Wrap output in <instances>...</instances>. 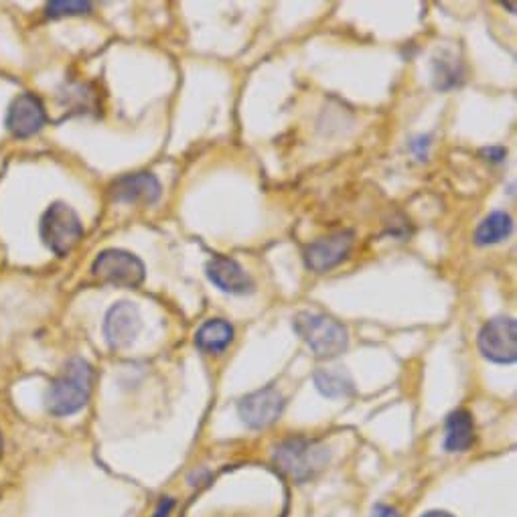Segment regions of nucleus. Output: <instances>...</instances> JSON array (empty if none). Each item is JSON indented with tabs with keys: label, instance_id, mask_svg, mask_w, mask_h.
Wrapping results in <instances>:
<instances>
[{
	"label": "nucleus",
	"instance_id": "1",
	"mask_svg": "<svg viewBox=\"0 0 517 517\" xmlns=\"http://www.w3.org/2000/svg\"><path fill=\"white\" fill-rule=\"evenodd\" d=\"M93 387V368L84 357H71L45 394L47 412L63 418L88 406Z\"/></svg>",
	"mask_w": 517,
	"mask_h": 517
},
{
	"label": "nucleus",
	"instance_id": "2",
	"mask_svg": "<svg viewBox=\"0 0 517 517\" xmlns=\"http://www.w3.org/2000/svg\"><path fill=\"white\" fill-rule=\"evenodd\" d=\"M292 327L319 359H335L349 347L347 329L329 314L300 311L294 314Z\"/></svg>",
	"mask_w": 517,
	"mask_h": 517
},
{
	"label": "nucleus",
	"instance_id": "3",
	"mask_svg": "<svg viewBox=\"0 0 517 517\" xmlns=\"http://www.w3.org/2000/svg\"><path fill=\"white\" fill-rule=\"evenodd\" d=\"M331 450L319 441L306 436L286 438L274 450V463L286 477L297 483L317 477L329 465Z\"/></svg>",
	"mask_w": 517,
	"mask_h": 517
},
{
	"label": "nucleus",
	"instance_id": "4",
	"mask_svg": "<svg viewBox=\"0 0 517 517\" xmlns=\"http://www.w3.org/2000/svg\"><path fill=\"white\" fill-rule=\"evenodd\" d=\"M84 235V224L76 210L55 201L41 218V240L57 256H68Z\"/></svg>",
	"mask_w": 517,
	"mask_h": 517
},
{
	"label": "nucleus",
	"instance_id": "5",
	"mask_svg": "<svg viewBox=\"0 0 517 517\" xmlns=\"http://www.w3.org/2000/svg\"><path fill=\"white\" fill-rule=\"evenodd\" d=\"M91 274L99 282L122 286V289H136V286L145 282L147 268L136 254L126 252V250L110 248L99 252L96 260H93Z\"/></svg>",
	"mask_w": 517,
	"mask_h": 517
},
{
	"label": "nucleus",
	"instance_id": "6",
	"mask_svg": "<svg viewBox=\"0 0 517 517\" xmlns=\"http://www.w3.org/2000/svg\"><path fill=\"white\" fill-rule=\"evenodd\" d=\"M479 349L493 363H513L517 357V325L512 317H495L479 331Z\"/></svg>",
	"mask_w": 517,
	"mask_h": 517
},
{
	"label": "nucleus",
	"instance_id": "7",
	"mask_svg": "<svg viewBox=\"0 0 517 517\" xmlns=\"http://www.w3.org/2000/svg\"><path fill=\"white\" fill-rule=\"evenodd\" d=\"M284 410V398L276 387H262V390L248 394L238 402V416L248 428H268L280 418Z\"/></svg>",
	"mask_w": 517,
	"mask_h": 517
},
{
	"label": "nucleus",
	"instance_id": "8",
	"mask_svg": "<svg viewBox=\"0 0 517 517\" xmlns=\"http://www.w3.org/2000/svg\"><path fill=\"white\" fill-rule=\"evenodd\" d=\"M142 329L139 306L128 300H120L107 308L104 319V337L112 349H126L136 341Z\"/></svg>",
	"mask_w": 517,
	"mask_h": 517
},
{
	"label": "nucleus",
	"instance_id": "9",
	"mask_svg": "<svg viewBox=\"0 0 517 517\" xmlns=\"http://www.w3.org/2000/svg\"><path fill=\"white\" fill-rule=\"evenodd\" d=\"M354 240L355 234L351 229H343V232L308 243L303 252L306 268L313 272H327L339 266L349 256L351 248H354Z\"/></svg>",
	"mask_w": 517,
	"mask_h": 517
},
{
	"label": "nucleus",
	"instance_id": "10",
	"mask_svg": "<svg viewBox=\"0 0 517 517\" xmlns=\"http://www.w3.org/2000/svg\"><path fill=\"white\" fill-rule=\"evenodd\" d=\"M47 122V112L41 99L35 93H20L12 99L6 112V128L17 136V139H28L41 132V128Z\"/></svg>",
	"mask_w": 517,
	"mask_h": 517
},
{
	"label": "nucleus",
	"instance_id": "11",
	"mask_svg": "<svg viewBox=\"0 0 517 517\" xmlns=\"http://www.w3.org/2000/svg\"><path fill=\"white\" fill-rule=\"evenodd\" d=\"M161 191L163 187L153 172H132L112 185V199L118 203L153 205L159 201Z\"/></svg>",
	"mask_w": 517,
	"mask_h": 517
},
{
	"label": "nucleus",
	"instance_id": "12",
	"mask_svg": "<svg viewBox=\"0 0 517 517\" xmlns=\"http://www.w3.org/2000/svg\"><path fill=\"white\" fill-rule=\"evenodd\" d=\"M205 274L226 294H252L254 280L242 266L227 256H215L205 266Z\"/></svg>",
	"mask_w": 517,
	"mask_h": 517
},
{
	"label": "nucleus",
	"instance_id": "13",
	"mask_svg": "<svg viewBox=\"0 0 517 517\" xmlns=\"http://www.w3.org/2000/svg\"><path fill=\"white\" fill-rule=\"evenodd\" d=\"M475 441V422L466 410H455L447 418V434H444V449L449 452H465Z\"/></svg>",
	"mask_w": 517,
	"mask_h": 517
},
{
	"label": "nucleus",
	"instance_id": "14",
	"mask_svg": "<svg viewBox=\"0 0 517 517\" xmlns=\"http://www.w3.org/2000/svg\"><path fill=\"white\" fill-rule=\"evenodd\" d=\"M234 341V327L224 319H210L197 329L195 345L203 354H221Z\"/></svg>",
	"mask_w": 517,
	"mask_h": 517
},
{
	"label": "nucleus",
	"instance_id": "15",
	"mask_svg": "<svg viewBox=\"0 0 517 517\" xmlns=\"http://www.w3.org/2000/svg\"><path fill=\"white\" fill-rule=\"evenodd\" d=\"M433 80H434V88L441 91H447V90L457 88V85H461L465 80L463 61L449 52L434 57Z\"/></svg>",
	"mask_w": 517,
	"mask_h": 517
},
{
	"label": "nucleus",
	"instance_id": "16",
	"mask_svg": "<svg viewBox=\"0 0 517 517\" xmlns=\"http://www.w3.org/2000/svg\"><path fill=\"white\" fill-rule=\"evenodd\" d=\"M512 218L505 211H493L481 221L475 232L477 246H493V243L504 242L512 234Z\"/></svg>",
	"mask_w": 517,
	"mask_h": 517
},
{
	"label": "nucleus",
	"instance_id": "17",
	"mask_svg": "<svg viewBox=\"0 0 517 517\" xmlns=\"http://www.w3.org/2000/svg\"><path fill=\"white\" fill-rule=\"evenodd\" d=\"M314 386L327 398H347L355 392V384L343 370H319L314 373Z\"/></svg>",
	"mask_w": 517,
	"mask_h": 517
},
{
	"label": "nucleus",
	"instance_id": "18",
	"mask_svg": "<svg viewBox=\"0 0 517 517\" xmlns=\"http://www.w3.org/2000/svg\"><path fill=\"white\" fill-rule=\"evenodd\" d=\"M45 11L53 19L74 17V14H88L91 11V3H49Z\"/></svg>",
	"mask_w": 517,
	"mask_h": 517
},
{
	"label": "nucleus",
	"instance_id": "19",
	"mask_svg": "<svg viewBox=\"0 0 517 517\" xmlns=\"http://www.w3.org/2000/svg\"><path fill=\"white\" fill-rule=\"evenodd\" d=\"M481 156H483L485 161H491V163H504L505 156H507V150L504 147H489V148L481 150Z\"/></svg>",
	"mask_w": 517,
	"mask_h": 517
},
{
	"label": "nucleus",
	"instance_id": "20",
	"mask_svg": "<svg viewBox=\"0 0 517 517\" xmlns=\"http://www.w3.org/2000/svg\"><path fill=\"white\" fill-rule=\"evenodd\" d=\"M410 148L414 150L416 156H418V161H426L428 148H430V139H428V136H418V139L412 140Z\"/></svg>",
	"mask_w": 517,
	"mask_h": 517
},
{
	"label": "nucleus",
	"instance_id": "21",
	"mask_svg": "<svg viewBox=\"0 0 517 517\" xmlns=\"http://www.w3.org/2000/svg\"><path fill=\"white\" fill-rule=\"evenodd\" d=\"M172 505H175V501H172L171 497H163L159 507H156V512L153 513V517H169Z\"/></svg>",
	"mask_w": 517,
	"mask_h": 517
},
{
	"label": "nucleus",
	"instance_id": "22",
	"mask_svg": "<svg viewBox=\"0 0 517 517\" xmlns=\"http://www.w3.org/2000/svg\"><path fill=\"white\" fill-rule=\"evenodd\" d=\"M371 517H400V513L390 505H376L371 512Z\"/></svg>",
	"mask_w": 517,
	"mask_h": 517
},
{
	"label": "nucleus",
	"instance_id": "23",
	"mask_svg": "<svg viewBox=\"0 0 517 517\" xmlns=\"http://www.w3.org/2000/svg\"><path fill=\"white\" fill-rule=\"evenodd\" d=\"M422 517H452L449 512H428L425 513Z\"/></svg>",
	"mask_w": 517,
	"mask_h": 517
},
{
	"label": "nucleus",
	"instance_id": "24",
	"mask_svg": "<svg viewBox=\"0 0 517 517\" xmlns=\"http://www.w3.org/2000/svg\"><path fill=\"white\" fill-rule=\"evenodd\" d=\"M3 447H4V444H3V434H0V457H3Z\"/></svg>",
	"mask_w": 517,
	"mask_h": 517
}]
</instances>
